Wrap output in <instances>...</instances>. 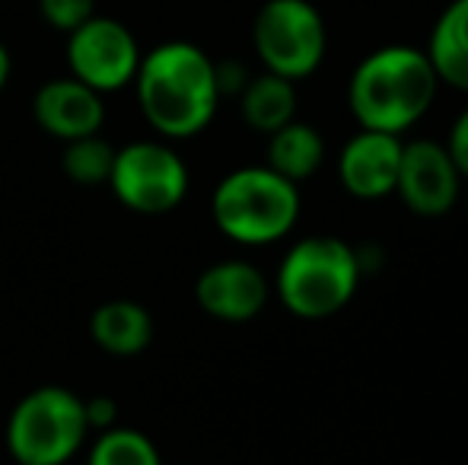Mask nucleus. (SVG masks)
<instances>
[{"instance_id":"nucleus-1","label":"nucleus","mask_w":468,"mask_h":465,"mask_svg":"<svg viewBox=\"0 0 468 465\" xmlns=\"http://www.w3.org/2000/svg\"><path fill=\"white\" fill-rule=\"evenodd\" d=\"M131 87L147 124L169 141L201 134L220 106L214 58L191 42H163L147 51Z\"/></svg>"},{"instance_id":"nucleus-2","label":"nucleus","mask_w":468,"mask_h":465,"mask_svg":"<svg viewBox=\"0 0 468 465\" xmlns=\"http://www.w3.org/2000/svg\"><path fill=\"white\" fill-rule=\"evenodd\" d=\"M440 77L424 48L386 45L354 68L347 83V106L360 128L405 134L431 112Z\"/></svg>"},{"instance_id":"nucleus-3","label":"nucleus","mask_w":468,"mask_h":465,"mask_svg":"<svg viewBox=\"0 0 468 465\" xmlns=\"http://www.w3.org/2000/svg\"><path fill=\"white\" fill-rule=\"evenodd\" d=\"M360 278L364 268L351 242L338 236H306L283 252L274 274V293L290 316L319 322L351 303Z\"/></svg>"},{"instance_id":"nucleus-4","label":"nucleus","mask_w":468,"mask_h":465,"mask_svg":"<svg viewBox=\"0 0 468 465\" xmlns=\"http://www.w3.org/2000/svg\"><path fill=\"white\" fill-rule=\"evenodd\" d=\"M300 188L268 166L227 173L210 195L217 230L239 246H271L290 236L300 220Z\"/></svg>"},{"instance_id":"nucleus-5","label":"nucleus","mask_w":468,"mask_h":465,"mask_svg":"<svg viewBox=\"0 0 468 465\" xmlns=\"http://www.w3.org/2000/svg\"><path fill=\"white\" fill-rule=\"evenodd\" d=\"M83 396L68 386L26 392L6 417V449L19 465H68L87 443Z\"/></svg>"},{"instance_id":"nucleus-6","label":"nucleus","mask_w":468,"mask_h":465,"mask_svg":"<svg viewBox=\"0 0 468 465\" xmlns=\"http://www.w3.org/2000/svg\"><path fill=\"white\" fill-rule=\"evenodd\" d=\"M252 45L268 74L306 80L325 61V19L309 0H265L255 13Z\"/></svg>"},{"instance_id":"nucleus-7","label":"nucleus","mask_w":468,"mask_h":465,"mask_svg":"<svg viewBox=\"0 0 468 465\" xmlns=\"http://www.w3.org/2000/svg\"><path fill=\"white\" fill-rule=\"evenodd\" d=\"M188 182L186 160L169 143L134 141L115 150V163H112V175L105 185L128 211L160 217L186 201Z\"/></svg>"},{"instance_id":"nucleus-8","label":"nucleus","mask_w":468,"mask_h":465,"mask_svg":"<svg viewBox=\"0 0 468 465\" xmlns=\"http://www.w3.org/2000/svg\"><path fill=\"white\" fill-rule=\"evenodd\" d=\"M141 45L134 32L112 16H90L68 32V70L90 90L109 96L131 87L141 68Z\"/></svg>"},{"instance_id":"nucleus-9","label":"nucleus","mask_w":468,"mask_h":465,"mask_svg":"<svg viewBox=\"0 0 468 465\" xmlns=\"http://www.w3.org/2000/svg\"><path fill=\"white\" fill-rule=\"evenodd\" d=\"M395 195L418 217H443L463 195V173L452 163L446 143L420 137L401 147V166Z\"/></svg>"},{"instance_id":"nucleus-10","label":"nucleus","mask_w":468,"mask_h":465,"mask_svg":"<svg viewBox=\"0 0 468 465\" xmlns=\"http://www.w3.org/2000/svg\"><path fill=\"white\" fill-rule=\"evenodd\" d=\"M271 297L265 271L246 259H223L207 265L195 280V300L210 319L229 325L252 322Z\"/></svg>"},{"instance_id":"nucleus-11","label":"nucleus","mask_w":468,"mask_h":465,"mask_svg":"<svg viewBox=\"0 0 468 465\" xmlns=\"http://www.w3.org/2000/svg\"><path fill=\"white\" fill-rule=\"evenodd\" d=\"M401 147H405V141L399 134L360 128L354 137H347L338 163H335L341 188L360 201H382L395 195Z\"/></svg>"},{"instance_id":"nucleus-12","label":"nucleus","mask_w":468,"mask_h":465,"mask_svg":"<svg viewBox=\"0 0 468 465\" xmlns=\"http://www.w3.org/2000/svg\"><path fill=\"white\" fill-rule=\"evenodd\" d=\"M32 115L45 134L58 141H77V137L99 134L105 124V96L90 90L77 77H55L42 83L32 100Z\"/></svg>"},{"instance_id":"nucleus-13","label":"nucleus","mask_w":468,"mask_h":465,"mask_svg":"<svg viewBox=\"0 0 468 465\" xmlns=\"http://www.w3.org/2000/svg\"><path fill=\"white\" fill-rule=\"evenodd\" d=\"M93 342L112 357H134L154 342V316L134 300H109L90 319Z\"/></svg>"},{"instance_id":"nucleus-14","label":"nucleus","mask_w":468,"mask_h":465,"mask_svg":"<svg viewBox=\"0 0 468 465\" xmlns=\"http://www.w3.org/2000/svg\"><path fill=\"white\" fill-rule=\"evenodd\" d=\"M325 163V141L313 124L287 122L274 134H268V150H265V166L283 175L287 182L300 185V182L313 179Z\"/></svg>"},{"instance_id":"nucleus-15","label":"nucleus","mask_w":468,"mask_h":465,"mask_svg":"<svg viewBox=\"0 0 468 465\" xmlns=\"http://www.w3.org/2000/svg\"><path fill=\"white\" fill-rule=\"evenodd\" d=\"M424 51L440 83H450L459 93H468V0H452L440 13Z\"/></svg>"},{"instance_id":"nucleus-16","label":"nucleus","mask_w":468,"mask_h":465,"mask_svg":"<svg viewBox=\"0 0 468 465\" xmlns=\"http://www.w3.org/2000/svg\"><path fill=\"white\" fill-rule=\"evenodd\" d=\"M296 83L278 74H259L246 83L239 93L242 122L259 134H274L287 122L296 118Z\"/></svg>"},{"instance_id":"nucleus-17","label":"nucleus","mask_w":468,"mask_h":465,"mask_svg":"<svg viewBox=\"0 0 468 465\" xmlns=\"http://www.w3.org/2000/svg\"><path fill=\"white\" fill-rule=\"evenodd\" d=\"M87 465H163V460L147 434L134 428H109L99 430Z\"/></svg>"},{"instance_id":"nucleus-18","label":"nucleus","mask_w":468,"mask_h":465,"mask_svg":"<svg viewBox=\"0 0 468 465\" xmlns=\"http://www.w3.org/2000/svg\"><path fill=\"white\" fill-rule=\"evenodd\" d=\"M115 150L105 137L90 134L77 137V141L64 143L61 166L64 175L77 185H105L112 175V163H115Z\"/></svg>"},{"instance_id":"nucleus-19","label":"nucleus","mask_w":468,"mask_h":465,"mask_svg":"<svg viewBox=\"0 0 468 465\" xmlns=\"http://www.w3.org/2000/svg\"><path fill=\"white\" fill-rule=\"evenodd\" d=\"M42 19L58 32H74L90 16H96V0H38Z\"/></svg>"},{"instance_id":"nucleus-20","label":"nucleus","mask_w":468,"mask_h":465,"mask_svg":"<svg viewBox=\"0 0 468 465\" xmlns=\"http://www.w3.org/2000/svg\"><path fill=\"white\" fill-rule=\"evenodd\" d=\"M214 74H217V90L223 96H239L246 90V83L252 80L249 70L239 61H214Z\"/></svg>"},{"instance_id":"nucleus-21","label":"nucleus","mask_w":468,"mask_h":465,"mask_svg":"<svg viewBox=\"0 0 468 465\" xmlns=\"http://www.w3.org/2000/svg\"><path fill=\"white\" fill-rule=\"evenodd\" d=\"M83 415H87L90 430H109V428H115L118 405H115V398H109V396L83 398Z\"/></svg>"},{"instance_id":"nucleus-22","label":"nucleus","mask_w":468,"mask_h":465,"mask_svg":"<svg viewBox=\"0 0 468 465\" xmlns=\"http://www.w3.org/2000/svg\"><path fill=\"white\" fill-rule=\"evenodd\" d=\"M446 150H450L452 163L459 166L463 179H468V106L459 112V118L450 128V141H446Z\"/></svg>"},{"instance_id":"nucleus-23","label":"nucleus","mask_w":468,"mask_h":465,"mask_svg":"<svg viewBox=\"0 0 468 465\" xmlns=\"http://www.w3.org/2000/svg\"><path fill=\"white\" fill-rule=\"evenodd\" d=\"M10 74H13V58H10V48H6V45L0 42V93H4L6 83H10Z\"/></svg>"}]
</instances>
